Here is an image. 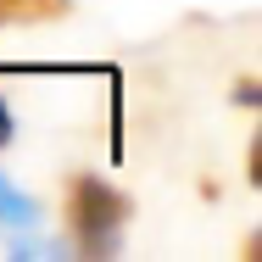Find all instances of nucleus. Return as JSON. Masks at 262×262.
Here are the masks:
<instances>
[{"label":"nucleus","instance_id":"nucleus-1","mask_svg":"<svg viewBox=\"0 0 262 262\" xmlns=\"http://www.w3.org/2000/svg\"><path fill=\"white\" fill-rule=\"evenodd\" d=\"M61 217H67L73 246H78L84 257L106 262L117 251V240H123V223L134 217V201H128L117 184L95 179V173H73V179L61 184Z\"/></svg>","mask_w":262,"mask_h":262},{"label":"nucleus","instance_id":"nucleus-2","mask_svg":"<svg viewBox=\"0 0 262 262\" xmlns=\"http://www.w3.org/2000/svg\"><path fill=\"white\" fill-rule=\"evenodd\" d=\"M73 0H0V28H34V23H61Z\"/></svg>","mask_w":262,"mask_h":262},{"label":"nucleus","instance_id":"nucleus-3","mask_svg":"<svg viewBox=\"0 0 262 262\" xmlns=\"http://www.w3.org/2000/svg\"><path fill=\"white\" fill-rule=\"evenodd\" d=\"M0 217H6V223H11V229H28V223H34V217H39V212H34V201H28V195H23V190H11V184H6V179H0Z\"/></svg>","mask_w":262,"mask_h":262},{"label":"nucleus","instance_id":"nucleus-4","mask_svg":"<svg viewBox=\"0 0 262 262\" xmlns=\"http://www.w3.org/2000/svg\"><path fill=\"white\" fill-rule=\"evenodd\" d=\"M0 145H11V112H6V101H0Z\"/></svg>","mask_w":262,"mask_h":262}]
</instances>
